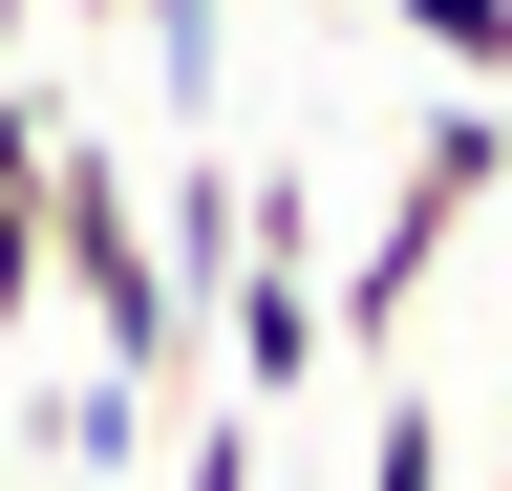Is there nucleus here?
Here are the masks:
<instances>
[{
  "instance_id": "obj_9",
  "label": "nucleus",
  "mask_w": 512,
  "mask_h": 491,
  "mask_svg": "<svg viewBox=\"0 0 512 491\" xmlns=\"http://www.w3.org/2000/svg\"><path fill=\"white\" fill-rule=\"evenodd\" d=\"M491 491H512V406H491Z\"/></svg>"
},
{
  "instance_id": "obj_8",
  "label": "nucleus",
  "mask_w": 512,
  "mask_h": 491,
  "mask_svg": "<svg viewBox=\"0 0 512 491\" xmlns=\"http://www.w3.org/2000/svg\"><path fill=\"white\" fill-rule=\"evenodd\" d=\"M214 43H235V0H150V65H171V107H214Z\"/></svg>"
},
{
  "instance_id": "obj_10",
  "label": "nucleus",
  "mask_w": 512,
  "mask_h": 491,
  "mask_svg": "<svg viewBox=\"0 0 512 491\" xmlns=\"http://www.w3.org/2000/svg\"><path fill=\"white\" fill-rule=\"evenodd\" d=\"M22 22H43V0H0V43H22Z\"/></svg>"
},
{
  "instance_id": "obj_6",
  "label": "nucleus",
  "mask_w": 512,
  "mask_h": 491,
  "mask_svg": "<svg viewBox=\"0 0 512 491\" xmlns=\"http://www.w3.org/2000/svg\"><path fill=\"white\" fill-rule=\"evenodd\" d=\"M363 491H470V470H448V406H427V385H384V427H363Z\"/></svg>"
},
{
  "instance_id": "obj_7",
  "label": "nucleus",
  "mask_w": 512,
  "mask_h": 491,
  "mask_svg": "<svg viewBox=\"0 0 512 491\" xmlns=\"http://www.w3.org/2000/svg\"><path fill=\"white\" fill-rule=\"evenodd\" d=\"M150 470H171V491H256V406H192Z\"/></svg>"
},
{
  "instance_id": "obj_2",
  "label": "nucleus",
  "mask_w": 512,
  "mask_h": 491,
  "mask_svg": "<svg viewBox=\"0 0 512 491\" xmlns=\"http://www.w3.org/2000/svg\"><path fill=\"white\" fill-rule=\"evenodd\" d=\"M192 321H214V363H235L214 406H299L320 363H342V342H320V193H299V171H235V278L192 299Z\"/></svg>"
},
{
  "instance_id": "obj_5",
  "label": "nucleus",
  "mask_w": 512,
  "mask_h": 491,
  "mask_svg": "<svg viewBox=\"0 0 512 491\" xmlns=\"http://www.w3.org/2000/svg\"><path fill=\"white\" fill-rule=\"evenodd\" d=\"M406 22V65H448L470 107H512V0H384Z\"/></svg>"
},
{
  "instance_id": "obj_3",
  "label": "nucleus",
  "mask_w": 512,
  "mask_h": 491,
  "mask_svg": "<svg viewBox=\"0 0 512 491\" xmlns=\"http://www.w3.org/2000/svg\"><path fill=\"white\" fill-rule=\"evenodd\" d=\"M22 470H64V491H128V470H150V385H128V363H64Z\"/></svg>"
},
{
  "instance_id": "obj_4",
  "label": "nucleus",
  "mask_w": 512,
  "mask_h": 491,
  "mask_svg": "<svg viewBox=\"0 0 512 491\" xmlns=\"http://www.w3.org/2000/svg\"><path fill=\"white\" fill-rule=\"evenodd\" d=\"M0 342H43V86L0 65Z\"/></svg>"
},
{
  "instance_id": "obj_1",
  "label": "nucleus",
  "mask_w": 512,
  "mask_h": 491,
  "mask_svg": "<svg viewBox=\"0 0 512 491\" xmlns=\"http://www.w3.org/2000/svg\"><path fill=\"white\" fill-rule=\"evenodd\" d=\"M43 299H64V342L86 363H128V385H192V299H171V235H150V193H128V150L107 129H43Z\"/></svg>"
},
{
  "instance_id": "obj_11",
  "label": "nucleus",
  "mask_w": 512,
  "mask_h": 491,
  "mask_svg": "<svg viewBox=\"0 0 512 491\" xmlns=\"http://www.w3.org/2000/svg\"><path fill=\"white\" fill-rule=\"evenodd\" d=\"M0 491H64V470H0Z\"/></svg>"
}]
</instances>
